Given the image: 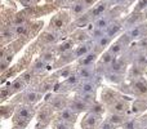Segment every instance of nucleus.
<instances>
[{"mask_svg": "<svg viewBox=\"0 0 147 129\" xmlns=\"http://www.w3.org/2000/svg\"><path fill=\"white\" fill-rule=\"evenodd\" d=\"M34 115H35V109L31 105L22 103L17 106V109L14 110V115H13V124L16 129H23Z\"/></svg>", "mask_w": 147, "mask_h": 129, "instance_id": "f257e3e1", "label": "nucleus"}, {"mask_svg": "<svg viewBox=\"0 0 147 129\" xmlns=\"http://www.w3.org/2000/svg\"><path fill=\"white\" fill-rule=\"evenodd\" d=\"M102 120V115L88 111L81 119V129H98Z\"/></svg>", "mask_w": 147, "mask_h": 129, "instance_id": "f03ea898", "label": "nucleus"}, {"mask_svg": "<svg viewBox=\"0 0 147 129\" xmlns=\"http://www.w3.org/2000/svg\"><path fill=\"white\" fill-rule=\"evenodd\" d=\"M124 98L125 97H121V98H119L116 102H114L111 106L107 107L109 111L112 112V114L128 115V112L130 111V102H129V99H124Z\"/></svg>", "mask_w": 147, "mask_h": 129, "instance_id": "7ed1b4c3", "label": "nucleus"}, {"mask_svg": "<svg viewBox=\"0 0 147 129\" xmlns=\"http://www.w3.org/2000/svg\"><path fill=\"white\" fill-rule=\"evenodd\" d=\"M132 94L138 97H146L147 96V79L141 78L137 80H130L129 85Z\"/></svg>", "mask_w": 147, "mask_h": 129, "instance_id": "20e7f679", "label": "nucleus"}, {"mask_svg": "<svg viewBox=\"0 0 147 129\" xmlns=\"http://www.w3.org/2000/svg\"><path fill=\"white\" fill-rule=\"evenodd\" d=\"M128 36L130 38V40H142V39L147 38V23H141L138 26H134L132 28L127 30Z\"/></svg>", "mask_w": 147, "mask_h": 129, "instance_id": "39448f33", "label": "nucleus"}, {"mask_svg": "<svg viewBox=\"0 0 147 129\" xmlns=\"http://www.w3.org/2000/svg\"><path fill=\"white\" fill-rule=\"evenodd\" d=\"M99 52L98 51H92L90 53H88L86 56L81 57L78 59V65L81 67H94V65H97L99 59Z\"/></svg>", "mask_w": 147, "mask_h": 129, "instance_id": "423d86ee", "label": "nucleus"}, {"mask_svg": "<svg viewBox=\"0 0 147 129\" xmlns=\"http://www.w3.org/2000/svg\"><path fill=\"white\" fill-rule=\"evenodd\" d=\"M109 5H110V3L107 1V0H105V1L97 3L93 8H90V10H88V13L90 14L92 20L96 21V20H98L99 17H102V16L106 14L107 9H109Z\"/></svg>", "mask_w": 147, "mask_h": 129, "instance_id": "0eeeda50", "label": "nucleus"}, {"mask_svg": "<svg viewBox=\"0 0 147 129\" xmlns=\"http://www.w3.org/2000/svg\"><path fill=\"white\" fill-rule=\"evenodd\" d=\"M69 101L70 98H66L65 96H62V94H57V96H54L53 98L49 101V106L53 109V111H62L63 109H66V107H69Z\"/></svg>", "mask_w": 147, "mask_h": 129, "instance_id": "6e6552de", "label": "nucleus"}, {"mask_svg": "<svg viewBox=\"0 0 147 129\" xmlns=\"http://www.w3.org/2000/svg\"><path fill=\"white\" fill-rule=\"evenodd\" d=\"M69 107L72 110V111H75L76 114H79V115H80L81 112H88L89 109H90V107H89L88 105L83 101V99H80V97L79 96H75L74 98H70Z\"/></svg>", "mask_w": 147, "mask_h": 129, "instance_id": "1a4fd4ad", "label": "nucleus"}, {"mask_svg": "<svg viewBox=\"0 0 147 129\" xmlns=\"http://www.w3.org/2000/svg\"><path fill=\"white\" fill-rule=\"evenodd\" d=\"M145 18H146L145 13L133 12L132 14H129L124 20V26H127V28H132V27H134V26H138V25H141V23H143Z\"/></svg>", "mask_w": 147, "mask_h": 129, "instance_id": "9d476101", "label": "nucleus"}, {"mask_svg": "<svg viewBox=\"0 0 147 129\" xmlns=\"http://www.w3.org/2000/svg\"><path fill=\"white\" fill-rule=\"evenodd\" d=\"M78 118H79V114L72 111L70 107H66V109H63L62 111H59L58 114H57V119L63 120V122L69 123V124H72V125L76 123Z\"/></svg>", "mask_w": 147, "mask_h": 129, "instance_id": "9b49d317", "label": "nucleus"}, {"mask_svg": "<svg viewBox=\"0 0 147 129\" xmlns=\"http://www.w3.org/2000/svg\"><path fill=\"white\" fill-rule=\"evenodd\" d=\"M94 67H96V66H94ZM94 67H81V66H79L75 72H76V75L80 78L81 81L94 80V78H96V70H94Z\"/></svg>", "mask_w": 147, "mask_h": 129, "instance_id": "f8f14e48", "label": "nucleus"}, {"mask_svg": "<svg viewBox=\"0 0 147 129\" xmlns=\"http://www.w3.org/2000/svg\"><path fill=\"white\" fill-rule=\"evenodd\" d=\"M97 89H98V83L96 81V79L94 80H86V81H81L76 93H81V94L96 93Z\"/></svg>", "mask_w": 147, "mask_h": 129, "instance_id": "ddd939ff", "label": "nucleus"}, {"mask_svg": "<svg viewBox=\"0 0 147 129\" xmlns=\"http://www.w3.org/2000/svg\"><path fill=\"white\" fill-rule=\"evenodd\" d=\"M41 97H43V94H41L40 92H36V91H26L25 93L22 94V102H23L25 105H31V106H34L36 102L40 101Z\"/></svg>", "mask_w": 147, "mask_h": 129, "instance_id": "4468645a", "label": "nucleus"}, {"mask_svg": "<svg viewBox=\"0 0 147 129\" xmlns=\"http://www.w3.org/2000/svg\"><path fill=\"white\" fill-rule=\"evenodd\" d=\"M67 22H69V16L62 13V14H57L53 20L51 21V28H53L54 31H59L63 27H66Z\"/></svg>", "mask_w": 147, "mask_h": 129, "instance_id": "2eb2a0df", "label": "nucleus"}, {"mask_svg": "<svg viewBox=\"0 0 147 129\" xmlns=\"http://www.w3.org/2000/svg\"><path fill=\"white\" fill-rule=\"evenodd\" d=\"M52 115H53V109H52L49 105H45V106H43L40 110L38 111V122L41 123L43 125H45L47 123L51 120Z\"/></svg>", "mask_w": 147, "mask_h": 129, "instance_id": "dca6fc26", "label": "nucleus"}, {"mask_svg": "<svg viewBox=\"0 0 147 129\" xmlns=\"http://www.w3.org/2000/svg\"><path fill=\"white\" fill-rule=\"evenodd\" d=\"M130 111L134 115H142L147 111V98H140L133 101Z\"/></svg>", "mask_w": 147, "mask_h": 129, "instance_id": "f3484780", "label": "nucleus"}, {"mask_svg": "<svg viewBox=\"0 0 147 129\" xmlns=\"http://www.w3.org/2000/svg\"><path fill=\"white\" fill-rule=\"evenodd\" d=\"M123 26H124V21L121 20H115L111 25L107 27L106 30V35L110 36L111 39H114L117 34H120V31L123 30Z\"/></svg>", "mask_w": 147, "mask_h": 129, "instance_id": "a211bd4d", "label": "nucleus"}, {"mask_svg": "<svg viewBox=\"0 0 147 129\" xmlns=\"http://www.w3.org/2000/svg\"><path fill=\"white\" fill-rule=\"evenodd\" d=\"M92 52V44L90 43H83V44H79L78 47H75V49L72 51L74 56H75L76 61H78L79 58H81V57L86 56L88 53H90Z\"/></svg>", "mask_w": 147, "mask_h": 129, "instance_id": "6ab92c4d", "label": "nucleus"}, {"mask_svg": "<svg viewBox=\"0 0 147 129\" xmlns=\"http://www.w3.org/2000/svg\"><path fill=\"white\" fill-rule=\"evenodd\" d=\"M114 21H115V18H112L111 16H110V13H106L105 16H102V17L98 18V20L94 21V27L101 28V30L106 31L107 27H109V26L111 25Z\"/></svg>", "mask_w": 147, "mask_h": 129, "instance_id": "aec40b11", "label": "nucleus"}, {"mask_svg": "<svg viewBox=\"0 0 147 129\" xmlns=\"http://www.w3.org/2000/svg\"><path fill=\"white\" fill-rule=\"evenodd\" d=\"M106 119L109 120L111 124H114L115 127H123L125 123L128 122L127 115H119V114H112V112H109V115L106 116Z\"/></svg>", "mask_w": 147, "mask_h": 129, "instance_id": "412c9836", "label": "nucleus"}, {"mask_svg": "<svg viewBox=\"0 0 147 129\" xmlns=\"http://www.w3.org/2000/svg\"><path fill=\"white\" fill-rule=\"evenodd\" d=\"M105 78H106L107 81L114 83V84H121V83H124V80H125V75L115 72V71H111V70L105 72Z\"/></svg>", "mask_w": 147, "mask_h": 129, "instance_id": "4be33fe9", "label": "nucleus"}, {"mask_svg": "<svg viewBox=\"0 0 147 129\" xmlns=\"http://www.w3.org/2000/svg\"><path fill=\"white\" fill-rule=\"evenodd\" d=\"M75 49V41L72 39L70 40H65L63 43H61L58 47H56V51L58 54H66V53H70Z\"/></svg>", "mask_w": 147, "mask_h": 129, "instance_id": "5701e85b", "label": "nucleus"}, {"mask_svg": "<svg viewBox=\"0 0 147 129\" xmlns=\"http://www.w3.org/2000/svg\"><path fill=\"white\" fill-rule=\"evenodd\" d=\"M86 12H88V8L85 7V4H84L81 0H78L76 3H74L71 7V14L75 16L76 18L83 16L84 13H86Z\"/></svg>", "mask_w": 147, "mask_h": 129, "instance_id": "b1692460", "label": "nucleus"}, {"mask_svg": "<svg viewBox=\"0 0 147 129\" xmlns=\"http://www.w3.org/2000/svg\"><path fill=\"white\" fill-rule=\"evenodd\" d=\"M112 40L114 39H111L110 36H107L106 34H105L102 38H99L98 40H96L94 41V44L97 45V48H99V51H107V49L111 47V44H112Z\"/></svg>", "mask_w": 147, "mask_h": 129, "instance_id": "393cba45", "label": "nucleus"}, {"mask_svg": "<svg viewBox=\"0 0 147 129\" xmlns=\"http://www.w3.org/2000/svg\"><path fill=\"white\" fill-rule=\"evenodd\" d=\"M26 81L23 80V78L21 76V78H18V79H16V80H13L12 83H10V85H9V91H10V93H16V92H20V91H23V88L26 86Z\"/></svg>", "mask_w": 147, "mask_h": 129, "instance_id": "a878e982", "label": "nucleus"}, {"mask_svg": "<svg viewBox=\"0 0 147 129\" xmlns=\"http://www.w3.org/2000/svg\"><path fill=\"white\" fill-rule=\"evenodd\" d=\"M72 40L75 43H79V44H83V43H86L88 39H90V35H89L86 31H83V30H78L72 36Z\"/></svg>", "mask_w": 147, "mask_h": 129, "instance_id": "bb28decb", "label": "nucleus"}, {"mask_svg": "<svg viewBox=\"0 0 147 129\" xmlns=\"http://www.w3.org/2000/svg\"><path fill=\"white\" fill-rule=\"evenodd\" d=\"M76 96L80 97V99H83L89 107L93 106L94 103H97V98H96V93H85V94H81V93H76Z\"/></svg>", "mask_w": 147, "mask_h": 129, "instance_id": "cd10ccee", "label": "nucleus"}, {"mask_svg": "<svg viewBox=\"0 0 147 129\" xmlns=\"http://www.w3.org/2000/svg\"><path fill=\"white\" fill-rule=\"evenodd\" d=\"M40 40H43L44 43L47 44V45H52V44L57 43V40H58V36L56 35L54 32H45L41 35Z\"/></svg>", "mask_w": 147, "mask_h": 129, "instance_id": "c85d7f7f", "label": "nucleus"}, {"mask_svg": "<svg viewBox=\"0 0 147 129\" xmlns=\"http://www.w3.org/2000/svg\"><path fill=\"white\" fill-rule=\"evenodd\" d=\"M52 129H74V125L63 122V120L56 119L53 123H52Z\"/></svg>", "mask_w": 147, "mask_h": 129, "instance_id": "c756f323", "label": "nucleus"}, {"mask_svg": "<svg viewBox=\"0 0 147 129\" xmlns=\"http://www.w3.org/2000/svg\"><path fill=\"white\" fill-rule=\"evenodd\" d=\"M47 62L43 61L41 58H38L35 62L32 63V67H31V71H35V72H41V71H44L47 68Z\"/></svg>", "mask_w": 147, "mask_h": 129, "instance_id": "7c9ffc66", "label": "nucleus"}, {"mask_svg": "<svg viewBox=\"0 0 147 129\" xmlns=\"http://www.w3.org/2000/svg\"><path fill=\"white\" fill-rule=\"evenodd\" d=\"M147 10V0H138L137 4L134 7V10L133 12H141V13H145Z\"/></svg>", "mask_w": 147, "mask_h": 129, "instance_id": "2f4dec72", "label": "nucleus"}, {"mask_svg": "<svg viewBox=\"0 0 147 129\" xmlns=\"http://www.w3.org/2000/svg\"><path fill=\"white\" fill-rule=\"evenodd\" d=\"M98 129H116V127H115L114 124H111L107 119H105V120H102V123H101V125H99Z\"/></svg>", "mask_w": 147, "mask_h": 129, "instance_id": "473e14b6", "label": "nucleus"}, {"mask_svg": "<svg viewBox=\"0 0 147 129\" xmlns=\"http://www.w3.org/2000/svg\"><path fill=\"white\" fill-rule=\"evenodd\" d=\"M81 1L85 4V7L88 8V9H90V8H93L94 5L98 3V0H81Z\"/></svg>", "mask_w": 147, "mask_h": 129, "instance_id": "72a5a7b5", "label": "nucleus"}, {"mask_svg": "<svg viewBox=\"0 0 147 129\" xmlns=\"http://www.w3.org/2000/svg\"><path fill=\"white\" fill-rule=\"evenodd\" d=\"M110 4H114V5H123L125 1H129V0H107Z\"/></svg>", "mask_w": 147, "mask_h": 129, "instance_id": "f704fd0d", "label": "nucleus"}, {"mask_svg": "<svg viewBox=\"0 0 147 129\" xmlns=\"http://www.w3.org/2000/svg\"><path fill=\"white\" fill-rule=\"evenodd\" d=\"M145 76L147 78V67H146V70H145Z\"/></svg>", "mask_w": 147, "mask_h": 129, "instance_id": "c9c22d12", "label": "nucleus"}, {"mask_svg": "<svg viewBox=\"0 0 147 129\" xmlns=\"http://www.w3.org/2000/svg\"><path fill=\"white\" fill-rule=\"evenodd\" d=\"M58 1H59V3H65V1H66V0H58Z\"/></svg>", "mask_w": 147, "mask_h": 129, "instance_id": "e433bc0d", "label": "nucleus"}, {"mask_svg": "<svg viewBox=\"0 0 147 129\" xmlns=\"http://www.w3.org/2000/svg\"><path fill=\"white\" fill-rule=\"evenodd\" d=\"M145 16H146V18H147V10H146V12H145Z\"/></svg>", "mask_w": 147, "mask_h": 129, "instance_id": "4c0bfd02", "label": "nucleus"}, {"mask_svg": "<svg viewBox=\"0 0 147 129\" xmlns=\"http://www.w3.org/2000/svg\"><path fill=\"white\" fill-rule=\"evenodd\" d=\"M129 1H133V0H129Z\"/></svg>", "mask_w": 147, "mask_h": 129, "instance_id": "58836bf2", "label": "nucleus"}]
</instances>
